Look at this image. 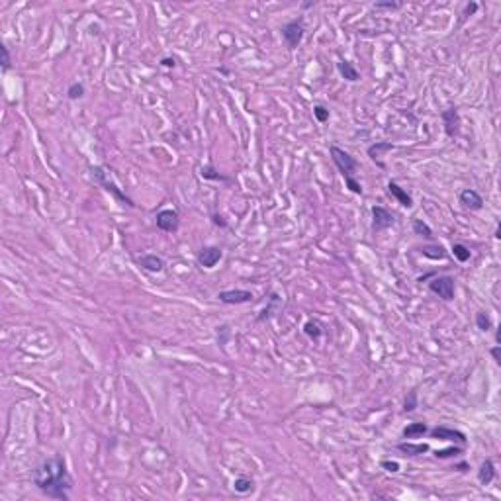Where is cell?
<instances>
[{
  "label": "cell",
  "instance_id": "1",
  "mask_svg": "<svg viewBox=\"0 0 501 501\" xmlns=\"http://www.w3.org/2000/svg\"><path fill=\"white\" fill-rule=\"evenodd\" d=\"M33 485L51 499H69V493L73 489V478L67 470V462L63 456L55 454L47 460H43L37 468L32 472Z\"/></svg>",
  "mask_w": 501,
  "mask_h": 501
},
{
  "label": "cell",
  "instance_id": "2",
  "mask_svg": "<svg viewBox=\"0 0 501 501\" xmlns=\"http://www.w3.org/2000/svg\"><path fill=\"white\" fill-rule=\"evenodd\" d=\"M88 171H90V177H92V180H94L96 184H100L106 192H110V194H112L118 202H122L124 206H130V208H135V206H137L130 196L126 194V192H124V190H122V188L114 182V178L110 177V173H108L104 166H90Z\"/></svg>",
  "mask_w": 501,
  "mask_h": 501
},
{
  "label": "cell",
  "instance_id": "3",
  "mask_svg": "<svg viewBox=\"0 0 501 501\" xmlns=\"http://www.w3.org/2000/svg\"><path fill=\"white\" fill-rule=\"evenodd\" d=\"M329 153H331V159L335 162V166L339 169L343 178H355L358 162H356V159L349 151H345V149H341L337 145H331L329 147Z\"/></svg>",
  "mask_w": 501,
  "mask_h": 501
},
{
  "label": "cell",
  "instance_id": "4",
  "mask_svg": "<svg viewBox=\"0 0 501 501\" xmlns=\"http://www.w3.org/2000/svg\"><path fill=\"white\" fill-rule=\"evenodd\" d=\"M280 33H282V37H284V41H286L288 49H296L300 43H302L304 35H306V26H304V20H302V18H296V20L286 22V24L282 26Z\"/></svg>",
  "mask_w": 501,
  "mask_h": 501
},
{
  "label": "cell",
  "instance_id": "5",
  "mask_svg": "<svg viewBox=\"0 0 501 501\" xmlns=\"http://www.w3.org/2000/svg\"><path fill=\"white\" fill-rule=\"evenodd\" d=\"M427 286H429V290L433 292L435 296H438L440 300H444V302L454 300V278L453 276H449V274L435 276L433 280L427 282Z\"/></svg>",
  "mask_w": 501,
  "mask_h": 501
},
{
  "label": "cell",
  "instance_id": "6",
  "mask_svg": "<svg viewBox=\"0 0 501 501\" xmlns=\"http://www.w3.org/2000/svg\"><path fill=\"white\" fill-rule=\"evenodd\" d=\"M429 435L433 436V438H438V440H451V442H458V444H462V447L468 442V438H466V435H464L462 431L453 429V427H447V425H436L435 429H431V431H429Z\"/></svg>",
  "mask_w": 501,
  "mask_h": 501
},
{
  "label": "cell",
  "instance_id": "7",
  "mask_svg": "<svg viewBox=\"0 0 501 501\" xmlns=\"http://www.w3.org/2000/svg\"><path fill=\"white\" fill-rule=\"evenodd\" d=\"M253 298H255V296H253V292L251 290H241V288H237V290H221L219 294H217V300H219L221 304H227V306L249 304Z\"/></svg>",
  "mask_w": 501,
  "mask_h": 501
},
{
  "label": "cell",
  "instance_id": "8",
  "mask_svg": "<svg viewBox=\"0 0 501 501\" xmlns=\"http://www.w3.org/2000/svg\"><path fill=\"white\" fill-rule=\"evenodd\" d=\"M394 213L382 206H372V231L378 233V231H384L388 227L394 226Z\"/></svg>",
  "mask_w": 501,
  "mask_h": 501
},
{
  "label": "cell",
  "instance_id": "9",
  "mask_svg": "<svg viewBox=\"0 0 501 501\" xmlns=\"http://www.w3.org/2000/svg\"><path fill=\"white\" fill-rule=\"evenodd\" d=\"M224 257V251L219 247H213V245H204L200 251H198V264L204 266V268H213L219 260Z\"/></svg>",
  "mask_w": 501,
  "mask_h": 501
},
{
  "label": "cell",
  "instance_id": "10",
  "mask_svg": "<svg viewBox=\"0 0 501 501\" xmlns=\"http://www.w3.org/2000/svg\"><path fill=\"white\" fill-rule=\"evenodd\" d=\"M440 120H442V126H444V133L449 137H456L460 133V114H458L456 106L442 110L440 112Z\"/></svg>",
  "mask_w": 501,
  "mask_h": 501
},
{
  "label": "cell",
  "instance_id": "11",
  "mask_svg": "<svg viewBox=\"0 0 501 501\" xmlns=\"http://www.w3.org/2000/svg\"><path fill=\"white\" fill-rule=\"evenodd\" d=\"M157 227L164 233H175L180 226V215L177 210H161L155 217Z\"/></svg>",
  "mask_w": 501,
  "mask_h": 501
},
{
  "label": "cell",
  "instance_id": "12",
  "mask_svg": "<svg viewBox=\"0 0 501 501\" xmlns=\"http://www.w3.org/2000/svg\"><path fill=\"white\" fill-rule=\"evenodd\" d=\"M458 200H460V204L464 206V208H468L472 211H478L484 208V198L480 196L478 190H474V188H464L460 196H458Z\"/></svg>",
  "mask_w": 501,
  "mask_h": 501
},
{
  "label": "cell",
  "instance_id": "13",
  "mask_svg": "<svg viewBox=\"0 0 501 501\" xmlns=\"http://www.w3.org/2000/svg\"><path fill=\"white\" fill-rule=\"evenodd\" d=\"M394 143H389V141H376L374 145H370L368 149H366V153H368V157H370L372 161L376 162L380 169H384L386 164L382 162V157H384V153H388V151H392L394 149Z\"/></svg>",
  "mask_w": 501,
  "mask_h": 501
},
{
  "label": "cell",
  "instance_id": "14",
  "mask_svg": "<svg viewBox=\"0 0 501 501\" xmlns=\"http://www.w3.org/2000/svg\"><path fill=\"white\" fill-rule=\"evenodd\" d=\"M388 192L394 196V198H396V200H398L404 208H407V210H409V208H413V198H411V194H409L405 188H402L396 180H389L388 182Z\"/></svg>",
  "mask_w": 501,
  "mask_h": 501
},
{
  "label": "cell",
  "instance_id": "15",
  "mask_svg": "<svg viewBox=\"0 0 501 501\" xmlns=\"http://www.w3.org/2000/svg\"><path fill=\"white\" fill-rule=\"evenodd\" d=\"M135 260H137V264L141 268H145L149 272H162L164 270V260L159 255H141Z\"/></svg>",
  "mask_w": 501,
  "mask_h": 501
},
{
  "label": "cell",
  "instance_id": "16",
  "mask_svg": "<svg viewBox=\"0 0 501 501\" xmlns=\"http://www.w3.org/2000/svg\"><path fill=\"white\" fill-rule=\"evenodd\" d=\"M497 472H495V464L491 458H485L484 462L480 464V470H478V482L482 485H489L493 480H495Z\"/></svg>",
  "mask_w": 501,
  "mask_h": 501
},
{
  "label": "cell",
  "instance_id": "17",
  "mask_svg": "<svg viewBox=\"0 0 501 501\" xmlns=\"http://www.w3.org/2000/svg\"><path fill=\"white\" fill-rule=\"evenodd\" d=\"M398 451L404 453L405 456H421V454L429 453V444L427 442H400Z\"/></svg>",
  "mask_w": 501,
  "mask_h": 501
},
{
  "label": "cell",
  "instance_id": "18",
  "mask_svg": "<svg viewBox=\"0 0 501 501\" xmlns=\"http://www.w3.org/2000/svg\"><path fill=\"white\" fill-rule=\"evenodd\" d=\"M337 69H339L341 77H343L345 81L356 82L360 79V73L356 71V67L353 65L351 61H339V63H337Z\"/></svg>",
  "mask_w": 501,
  "mask_h": 501
},
{
  "label": "cell",
  "instance_id": "19",
  "mask_svg": "<svg viewBox=\"0 0 501 501\" xmlns=\"http://www.w3.org/2000/svg\"><path fill=\"white\" fill-rule=\"evenodd\" d=\"M200 177L206 178V180H217V182H233V178L226 177V175H221L213 164H206V166H202L200 169Z\"/></svg>",
  "mask_w": 501,
  "mask_h": 501
},
{
  "label": "cell",
  "instance_id": "20",
  "mask_svg": "<svg viewBox=\"0 0 501 501\" xmlns=\"http://www.w3.org/2000/svg\"><path fill=\"white\" fill-rule=\"evenodd\" d=\"M427 433H429V427H427V423H421V421L409 423L404 431H402L404 438H417V436H423L427 435Z\"/></svg>",
  "mask_w": 501,
  "mask_h": 501
},
{
  "label": "cell",
  "instance_id": "21",
  "mask_svg": "<svg viewBox=\"0 0 501 501\" xmlns=\"http://www.w3.org/2000/svg\"><path fill=\"white\" fill-rule=\"evenodd\" d=\"M421 255L423 257H427V259H433V260H442L447 259V251H444V247L442 245H427V247H421Z\"/></svg>",
  "mask_w": 501,
  "mask_h": 501
},
{
  "label": "cell",
  "instance_id": "22",
  "mask_svg": "<svg viewBox=\"0 0 501 501\" xmlns=\"http://www.w3.org/2000/svg\"><path fill=\"white\" fill-rule=\"evenodd\" d=\"M411 227H413V233H415V235H419L423 239H433V229L427 226L423 219H417V217H415V219L411 221Z\"/></svg>",
  "mask_w": 501,
  "mask_h": 501
},
{
  "label": "cell",
  "instance_id": "23",
  "mask_svg": "<svg viewBox=\"0 0 501 501\" xmlns=\"http://www.w3.org/2000/svg\"><path fill=\"white\" fill-rule=\"evenodd\" d=\"M253 485H255V482H253L251 478L239 476V478H235V482H233V489H235L237 493H247V491L253 489Z\"/></svg>",
  "mask_w": 501,
  "mask_h": 501
},
{
  "label": "cell",
  "instance_id": "24",
  "mask_svg": "<svg viewBox=\"0 0 501 501\" xmlns=\"http://www.w3.org/2000/svg\"><path fill=\"white\" fill-rule=\"evenodd\" d=\"M453 255L458 262H466V260H470V257H472L470 249L466 247V245H462V243H454L453 245Z\"/></svg>",
  "mask_w": 501,
  "mask_h": 501
},
{
  "label": "cell",
  "instance_id": "25",
  "mask_svg": "<svg viewBox=\"0 0 501 501\" xmlns=\"http://www.w3.org/2000/svg\"><path fill=\"white\" fill-rule=\"evenodd\" d=\"M476 327H478L480 331H489V329H493V321H491L489 313L478 311V313H476Z\"/></svg>",
  "mask_w": 501,
  "mask_h": 501
},
{
  "label": "cell",
  "instance_id": "26",
  "mask_svg": "<svg viewBox=\"0 0 501 501\" xmlns=\"http://www.w3.org/2000/svg\"><path fill=\"white\" fill-rule=\"evenodd\" d=\"M419 407V402H417V392L415 389H411V392H407V396H405L404 400V411L405 413H411V411H415Z\"/></svg>",
  "mask_w": 501,
  "mask_h": 501
},
{
  "label": "cell",
  "instance_id": "27",
  "mask_svg": "<svg viewBox=\"0 0 501 501\" xmlns=\"http://www.w3.org/2000/svg\"><path fill=\"white\" fill-rule=\"evenodd\" d=\"M304 333H306L309 339L317 341L319 337H321V333H323V331H321V325L317 323V321H307V323L304 325Z\"/></svg>",
  "mask_w": 501,
  "mask_h": 501
},
{
  "label": "cell",
  "instance_id": "28",
  "mask_svg": "<svg viewBox=\"0 0 501 501\" xmlns=\"http://www.w3.org/2000/svg\"><path fill=\"white\" fill-rule=\"evenodd\" d=\"M84 96V84L82 82H73L69 88H67V98L69 100H79V98Z\"/></svg>",
  "mask_w": 501,
  "mask_h": 501
},
{
  "label": "cell",
  "instance_id": "29",
  "mask_svg": "<svg viewBox=\"0 0 501 501\" xmlns=\"http://www.w3.org/2000/svg\"><path fill=\"white\" fill-rule=\"evenodd\" d=\"M313 118L319 122V124H325L329 120V108H325L323 104H315L313 106Z\"/></svg>",
  "mask_w": 501,
  "mask_h": 501
},
{
  "label": "cell",
  "instance_id": "30",
  "mask_svg": "<svg viewBox=\"0 0 501 501\" xmlns=\"http://www.w3.org/2000/svg\"><path fill=\"white\" fill-rule=\"evenodd\" d=\"M464 451V447L460 444V447H453V449H442V451H435V456L436 458H453V456H458V454H462Z\"/></svg>",
  "mask_w": 501,
  "mask_h": 501
},
{
  "label": "cell",
  "instance_id": "31",
  "mask_svg": "<svg viewBox=\"0 0 501 501\" xmlns=\"http://www.w3.org/2000/svg\"><path fill=\"white\" fill-rule=\"evenodd\" d=\"M0 55H2V73H8L10 71V67H12V59H10V51L6 45H0Z\"/></svg>",
  "mask_w": 501,
  "mask_h": 501
},
{
  "label": "cell",
  "instance_id": "32",
  "mask_svg": "<svg viewBox=\"0 0 501 501\" xmlns=\"http://www.w3.org/2000/svg\"><path fill=\"white\" fill-rule=\"evenodd\" d=\"M402 6H404L402 2H392V0H388V2H374L372 4L374 10H398Z\"/></svg>",
  "mask_w": 501,
  "mask_h": 501
},
{
  "label": "cell",
  "instance_id": "33",
  "mask_svg": "<svg viewBox=\"0 0 501 501\" xmlns=\"http://www.w3.org/2000/svg\"><path fill=\"white\" fill-rule=\"evenodd\" d=\"M345 184H347V188L353 192V194H362V186H360V182L356 180V178H345Z\"/></svg>",
  "mask_w": 501,
  "mask_h": 501
},
{
  "label": "cell",
  "instance_id": "34",
  "mask_svg": "<svg viewBox=\"0 0 501 501\" xmlns=\"http://www.w3.org/2000/svg\"><path fill=\"white\" fill-rule=\"evenodd\" d=\"M382 468L392 472V474H396V472H400V462H396V460H382Z\"/></svg>",
  "mask_w": 501,
  "mask_h": 501
},
{
  "label": "cell",
  "instance_id": "35",
  "mask_svg": "<svg viewBox=\"0 0 501 501\" xmlns=\"http://www.w3.org/2000/svg\"><path fill=\"white\" fill-rule=\"evenodd\" d=\"M489 355H491V358L495 360V364L499 366V364H501V345H495V347H491V349H489Z\"/></svg>",
  "mask_w": 501,
  "mask_h": 501
},
{
  "label": "cell",
  "instance_id": "36",
  "mask_svg": "<svg viewBox=\"0 0 501 501\" xmlns=\"http://www.w3.org/2000/svg\"><path fill=\"white\" fill-rule=\"evenodd\" d=\"M272 304H280V300H278V296L276 294H272ZM272 315V307H266L264 311H262V315L259 317V321H262L264 317H270Z\"/></svg>",
  "mask_w": 501,
  "mask_h": 501
},
{
  "label": "cell",
  "instance_id": "37",
  "mask_svg": "<svg viewBox=\"0 0 501 501\" xmlns=\"http://www.w3.org/2000/svg\"><path fill=\"white\" fill-rule=\"evenodd\" d=\"M211 221H213V226L227 227V221L224 219V215H219V213H213V215H211Z\"/></svg>",
  "mask_w": 501,
  "mask_h": 501
},
{
  "label": "cell",
  "instance_id": "38",
  "mask_svg": "<svg viewBox=\"0 0 501 501\" xmlns=\"http://www.w3.org/2000/svg\"><path fill=\"white\" fill-rule=\"evenodd\" d=\"M476 10H478V2H470L468 6L464 8V14H462V16H472Z\"/></svg>",
  "mask_w": 501,
  "mask_h": 501
},
{
  "label": "cell",
  "instance_id": "39",
  "mask_svg": "<svg viewBox=\"0 0 501 501\" xmlns=\"http://www.w3.org/2000/svg\"><path fill=\"white\" fill-rule=\"evenodd\" d=\"M161 65L162 67H169V69H173V67H177V59H175V57H162V59H161Z\"/></svg>",
  "mask_w": 501,
  "mask_h": 501
},
{
  "label": "cell",
  "instance_id": "40",
  "mask_svg": "<svg viewBox=\"0 0 501 501\" xmlns=\"http://www.w3.org/2000/svg\"><path fill=\"white\" fill-rule=\"evenodd\" d=\"M495 343H497V345L501 343V331H499V327L495 329Z\"/></svg>",
  "mask_w": 501,
  "mask_h": 501
},
{
  "label": "cell",
  "instance_id": "41",
  "mask_svg": "<svg viewBox=\"0 0 501 501\" xmlns=\"http://www.w3.org/2000/svg\"><path fill=\"white\" fill-rule=\"evenodd\" d=\"M311 6H315V0H313V2H304V4H302V8H311Z\"/></svg>",
  "mask_w": 501,
  "mask_h": 501
},
{
  "label": "cell",
  "instance_id": "42",
  "mask_svg": "<svg viewBox=\"0 0 501 501\" xmlns=\"http://www.w3.org/2000/svg\"><path fill=\"white\" fill-rule=\"evenodd\" d=\"M495 239H501V226H497L495 229Z\"/></svg>",
  "mask_w": 501,
  "mask_h": 501
}]
</instances>
